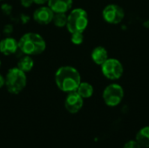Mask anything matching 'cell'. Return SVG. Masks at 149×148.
Wrapping results in <instances>:
<instances>
[{"mask_svg": "<svg viewBox=\"0 0 149 148\" xmlns=\"http://www.w3.org/2000/svg\"><path fill=\"white\" fill-rule=\"evenodd\" d=\"M76 92L83 98V99H88L93 96V87L91 84L87 82H81L79 85L78 86Z\"/></svg>", "mask_w": 149, "mask_h": 148, "instance_id": "15", "label": "cell"}, {"mask_svg": "<svg viewBox=\"0 0 149 148\" xmlns=\"http://www.w3.org/2000/svg\"><path fill=\"white\" fill-rule=\"evenodd\" d=\"M48 2V0H33V3L37 4H45Z\"/></svg>", "mask_w": 149, "mask_h": 148, "instance_id": "20", "label": "cell"}, {"mask_svg": "<svg viewBox=\"0 0 149 148\" xmlns=\"http://www.w3.org/2000/svg\"><path fill=\"white\" fill-rule=\"evenodd\" d=\"M55 82L59 90L69 93L77 90L81 83V77L77 69L65 65L58 68L56 72Z\"/></svg>", "mask_w": 149, "mask_h": 148, "instance_id": "1", "label": "cell"}, {"mask_svg": "<svg viewBox=\"0 0 149 148\" xmlns=\"http://www.w3.org/2000/svg\"><path fill=\"white\" fill-rule=\"evenodd\" d=\"M33 65H34V61L32 58L31 56L25 55L19 59L17 67L26 73L31 71V69L33 68Z\"/></svg>", "mask_w": 149, "mask_h": 148, "instance_id": "14", "label": "cell"}, {"mask_svg": "<svg viewBox=\"0 0 149 148\" xmlns=\"http://www.w3.org/2000/svg\"><path fill=\"white\" fill-rule=\"evenodd\" d=\"M101 72L103 75L111 80L119 79L124 72V68L120 61L116 58H109L101 65Z\"/></svg>", "mask_w": 149, "mask_h": 148, "instance_id": "6", "label": "cell"}, {"mask_svg": "<svg viewBox=\"0 0 149 148\" xmlns=\"http://www.w3.org/2000/svg\"><path fill=\"white\" fill-rule=\"evenodd\" d=\"M45 41L42 36L34 32L25 33L18 41V49L28 56L41 54L45 50Z\"/></svg>", "mask_w": 149, "mask_h": 148, "instance_id": "2", "label": "cell"}, {"mask_svg": "<svg viewBox=\"0 0 149 148\" xmlns=\"http://www.w3.org/2000/svg\"><path fill=\"white\" fill-rule=\"evenodd\" d=\"M103 100L108 106L114 107L120 104L124 98V90L118 84L107 85L103 92Z\"/></svg>", "mask_w": 149, "mask_h": 148, "instance_id": "5", "label": "cell"}, {"mask_svg": "<svg viewBox=\"0 0 149 148\" xmlns=\"http://www.w3.org/2000/svg\"><path fill=\"white\" fill-rule=\"evenodd\" d=\"M1 64H2V62H1V60H0V67H1Z\"/></svg>", "mask_w": 149, "mask_h": 148, "instance_id": "22", "label": "cell"}, {"mask_svg": "<svg viewBox=\"0 0 149 148\" xmlns=\"http://www.w3.org/2000/svg\"><path fill=\"white\" fill-rule=\"evenodd\" d=\"M88 25L87 12L81 8L73 9L67 16L66 27L69 32H84Z\"/></svg>", "mask_w": 149, "mask_h": 148, "instance_id": "4", "label": "cell"}, {"mask_svg": "<svg viewBox=\"0 0 149 148\" xmlns=\"http://www.w3.org/2000/svg\"><path fill=\"white\" fill-rule=\"evenodd\" d=\"M135 140L141 147L149 148V126L142 127L136 134Z\"/></svg>", "mask_w": 149, "mask_h": 148, "instance_id": "13", "label": "cell"}, {"mask_svg": "<svg viewBox=\"0 0 149 148\" xmlns=\"http://www.w3.org/2000/svg\"><path fill=\"white\" fill-rule=\"evenodd\" d=\"M91 57H92L93 61L96 65H101L106 60L108 59V52L104 47L97 46L93 50Z\"/></svg>", "mask_w": 149, "mask_h": 148, "instance_id": "12", "label": "cell"}, {"mask_svg": "<svg viewBox=\"0 0 149 148\" xmlns=\"http://www.w3.org/2000/svg\"><path fill=\"white\" fill-rule=\"evenodd\" d=\"M47 3L54 13H66L72 6V0H48Z\"/></svg>", "mask_w": 149, "mask_h": 148, "instance_id": "10", "label": "cell"}, {"mask_svg": "<svg viewBox=\"0 0 149 148\" xmlns=\"http://www.w3.org/2000/svg\"><path fill=\"white\" fill-rule=\"evenodd\" d=\"M54 16L53 10L49 6H42L38 8L33 13L34 20L39 24H48L52 22Z\"/></svg>", "mask_w": 149, "mask_h": 148, "instance_id": "9", "label": "cell"}, {"mask_svg": "<svg viewBox=\"0 0 149 148\" xmlns=\"http://www.w3.org/2000/svg\"><path fill=\"white\" fill-rule=\"evenodd\" d=\"M5 85V79L0 74V88Z\"/></svg>", "mask_w": 149, "mask_h": 148, "instance_id": "21", "label": "cell"}, {"mask_svg": "<svg viewBox=\"0 0 149 148\" xmlns=\"http://www.w3.org/2000/svg\"><path fill=\"white\" fill-rule=\"evenodd\" d=\"M26 81L25 72L15 67L8 71L5 77V86L10 93L18 94L24 89Z\"/></svg>", "mask_w": 149, "mask_h": 148, "instance_id": "3", "label": "cell"}, {"mask_svg": "<svg viewBox=\"0 0 149 148\" xmlns=\"http://www.w3.org/2000/svg\"><path fill=\"white\" fill-rule=\"evenodd\" d=\"M18 49V42L12 38H6L0 41V52L3 55H11Z\"/></svg>", "mask_w": 149, "mask_h": 148, "instance_id": "11", "label": "cell"}, {"mask_svg": "<svg viewBox=\"0 0 149 148\" xmlns=\"http://www.w3.org/2000/svg\"><path fill=\"white\" fill-rule=\"evenodd\" d=\"M84 99L75 91L69 92L65 100V107L66 111L70 113H79L84 105Z\"/></svg>", "mask_w": 149, "mask_h": 148, "instance_id": "8", "label": "cell"}, {"mask_svg": "<svg viewBox=\"0 0 149 148\" xmlns=\"http://www.w3.org/2000/svg\"><path fill=\"white\" fill-rule=\"evenodd\" d=\"M20 3L24 7H30L33 3V0H20Z\"/></svg>", "mask_w": 149, "mask_h": 148, "instance_id": "19", "label": "cell"}, {"mask_svg": "<svg viewBox=\"0 0 149 148\" xmlns=\"http://www.w3.org/2000/svg\"><path fill=\"white\" fill-rule=\"evenodd\" d=\"M102 17L107 23L111 24H118L124 19L125 11L120 5L111 3L104 8Z\"/></svg>", "mask_w": 149, "mask_h": 148, "instance_id": "7", "label": "cell"}, {"mask_svg": "<svg viewBox=\"0 0 149 148\" xmlns=\"http://www.w3.org/2000/svg\"><path fill=\"white\" fill-rule=\"evenodd\" d=\"M71 41L74 44H77V45L81 44L83 43V41H84L83 32H73V33H72Z\"/></svg>", "mask_w": 149, "mask_h": 148, "instance_id": "17", "label": "cell"}, {"mask_svg": "<svg viewBox=\"0 0 149 148\" xmlns=\"http://www.w3.org/2000/svg\"><path fill=\"white\" fill-rule=\"evenodd\" d=\"M123 148H141V146L135 140H129L126 142Z\"/></svg>", "mask_w": 149, "mask_h": 148, "instance_id": "18", "label": "cell"}, {"mask_svg": "<svg viewBox=\"0 0 149 148\" xmlns=\"http://www.w3.org/2000/svg\"><path fill=\"white\" fill-rule=\"evenodd\" d=\"M52 23L58 26V27H64L66 26L67 23V16L65 13H54L53 18H52Z\"/></svg>", "mask_w": 149, "mask_h": 148, "instance_id": "16", "label": "cell"}]
</instances>
